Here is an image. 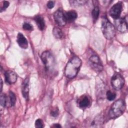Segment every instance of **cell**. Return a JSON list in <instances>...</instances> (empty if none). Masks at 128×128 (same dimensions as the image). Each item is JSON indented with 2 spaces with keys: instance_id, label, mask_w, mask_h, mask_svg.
I'll return each instance as SVG.
<instances>
[{
  "instance_id": "obj_18",
  "label": "cell",
  "mask_w": 128,
  "mask_h": 128,
  "mask_svg": "<svg viewBox=\"0 0 128 128\" xmlns=\"http://www.w3.org/2000/svg\"><path fill=\"white\" fill-rule=\"evenodd\" d=\"M87 0H70L69 2L70 5L72 6H79L86 4Z\"/></svg>"
},
{
  "instance_id": "obj_1",
  "label": "cell",
  "mask_w": 128,
  "mask_h": 128,
  "mask_svg": "<svg viewBox=\"0 0 128 128\" xmlns=\"http://www.w3.org/2000/svg\"><path fill=\"white\" fill-rule=\"evenodd\" d=\"M81 60L76 56L72 58L67 63L64 69V75L68 78L76 76L82 66Z\"/></svg>"
},
{
  "instance_id": "obj_27",
  "label": "cell",
  "mask_w": 128,
  "mask_h": 128,
  "mask_svg": "<svg viewBox=\"0 0 128 128\" xmlns=\"http://www.w3.org/2000/svg\"><path fill=\"white\" fill-rule=\"evenodd\" d=\"M52 127H54V128H61L62 126L58 124H54L52 125Z\"/></svg>"
},
{
  "instance_id": "obj_26",
  "label": "cell",
  "mask_w": 128,
  "mask_h": 128,
  "mask_svg": "<svg viewBox=\"0 0 128 128\" xmlns=\"http://www.w3.org/2000/svg\"><path fill=\"white\" fill-rule=\"evenodd\" d=\"M54 6V3L53 1H48V2L47 3V7L49 9H52V8Z\"/></svg>"
},
{
  "instance_id": "obj_8",
  "label": "cell",
  "mask_w": 128,
  "mask_h": 128,
  "mask_svg": "<svg viewBox=\"0 0 128 128\" xmlns=\"http://www.w3.org/2000/svg\"><path fill=\"white\" fill-rule=\"evenodd\" d=\"M122 2H118L114 4L110 8L109 14L112 18L116 19L120 18L122 9Z\"/></svg>"
},
{
  "instance_id": "obj_2",
  "label": "cell",
  "mask_w": 128,
  "mask_h": 128,
  "mask_svg": "<svg viewBox=\"0 0 128 128\" xmlns=\"http://www.w3.org/2000/svg\"><path fill=\"white\" fill-rule=\"evenodd\" d=\"M125 102L121 99L115 101L112 104L109 111V116L114 119L122 116L126 110Z\"/></svg>"
},
{
  "instance_id": "obj_23",
  "label": "cell",
  "mask_w": 128,
  "mask_h": 128,
  "mask_svg": "<svg viewBox=\"0 0 128 128\" xmlns=\"http://www.w3.org/2000/svg\"><path fill=\"white\" fill-rule=\"evenodd\" d=\"M35 126L37 128H42L44 127L43 122L41 119H38L35 122Z\"/></svg>"
},
{
  "instance_id": "obj_15",
  "label": "cell",
  "mask_w": 128,
  "mask_h": 128,
  "mask_svg": "<svg viewBox=\"0 0 128 128\" xmlns=\"http://www.w3.org/2000/svg\"><path fill=\"white\" fill-rule=\"evenodd\" d=\"M34 20L38 28V29L42 30L45 28V22L44 18L40 16H36L34 18Z\"/></svg>"
},
{
  "instance_id": "obj_22",
  "label": "cell",
  "mask_w": 128,
  "mask_h": 128,
  "mask_svg": "<svg viewBox=\"0 0 128 128\" xmlns=\"http://www.w3.org/2000/svg\"><path fill=\"white\" fill-rule=\"evenodd\" d=\"M22 28L24 30H33V26L28 22H24L22 25Z\"/></svg>"
},
{
  "instance_id": "obj_12",
  "label": "cell",
  "mask_w": 128,
  "mask_h": 128,
  "mask_svg": "<svg viewBox=\"0 0 128 128\" xmlns=\"http://www.w3.org/2000/svg\"><path fill=\"white\" fill-rule=\"evenodd\" d=\"M17 42L22 48L26 49L28 47V42L25 36L21 33H18L17 36Z\"/></svg>"
},
{
  "instance_id": "obj_6",
  "label": "cell",
  "mask_w": 128,
  "mask_h": 128,
  "mask_svg": "<svg viewBox=\"0 0 128 128\" xmlns=\"http://www.w3.org/2000/svg\"><path fill=\"white\" fill-rule=\"evenodd\" d=\"M88 62L90 67L94 71L100 72L103 70L102 62L98 56L96 54L92 56L89 58Z\"/></svg>"
},
{
  "instance_id": "obj_24",
  "label": "cell",
  "mask_w": 128,
  "mask_h": 128,
  "mask_svg": "<svg viewBox=\"0 0 128 128\" xmlns=\"http://www.w3.org/2000/svg\"><path fill=\"white\" fill-rule=\"evenodd\" d=\"M59 114V110L58 108H54L50 111V115L54 118L57 117Z\"/></svg>"
},
{
  "instance_id": "obj_28",
  "label": "cell",
  "mask_w": 128,
  "mask_h": 128,
  "mask_svg": "<svg viewBox=\"0 0 128 128\" xmlns=\"http://www.w3.org/2000/svg\"><path fill=\"white\" fill-rule=\"evenodd\" d=\"M2 80L1 78L0 79V92H2Z\"/></svg>"
},
{
  "instance_id": "obj_10",
  "label": "cell",
  "mask_w": 128,
  "mask_h": 128,
  "mask_svg": "<svg viewBox=\"0 0 128 128\" xmlns=\"http://www.w3.org/2000/svg\"><path fill=\"white\" fill-rule=\"evenodd\" d=\"M6 82L10 84L15 83L18 78L17 74L12 70H7L4 72Z\"/></svg>"
},
{
  "instance_id": "obj_11",
  "label": "cell",
  "mask_w": 128,
  "mask_h": 128,
  "mask_svg": "<svg viewBox=\"0 0 128 128\" xmlns=\"http://www.w3.org/2000/svg\"><path fill=\"white\" fill-rule=\"evenodd\" d=\"M29 79L28 78H26L22 82V92L23 97L28 100V92H29Z\"/></svg>"
},
{
  "instance_id": "obj_21",
  "label": "cell",
  "mask_w": 128,
  "mask_h": 128,
  "mask_svg": "<svg viewBox=\"0 0 128 128\" xmlns=\"http://www.w3.org/2000/svg\"><path fill=\"white\" fill-rule=\"evenodd\" d=\"M0 103L2 106H6V94H1L0 98Z\"/></svg>"
},
{
  "instance_id": "obj_4",
  "label": "cell",
  "mask_w": 128,
  "mask_h": 128,
  "mask_svg": "<svg viewBox=\"0 0 128 128\" xmlns=\"http://www.w3.org/2000/svg\"><path fill=\"white\" fill-rule=\"evenodd\" d=\"M41 60L44 65L47 72H52L55 66V60L52 54L48 50L43 52L40 56Z\"/></svg>"
},
{
  "instance_id": "obj_7",
  "label": "cell",
  "mask_w": 128,
  "mask_h": 128,
  "mask_svg": "<svg viewBox=\"0 0 128 128\" xmlns=\"http://www.w3.org/2000/svg\"><path fill=\"white\" fill-rule=\"evenodd\" d=\"M115 28L120 32H125L127 31V20L126 18H118L114 20Z\"/></svg>"
},
{
  "instance_id": "obj_17",
  "label": "cell",
  "mask_w": 128,
  "mask_h": 128,
  "mask_svg": "<svg viewBox=\"0 0 128 128\" xmlns=\"http://www.w3.org/2000/svg\"><path fill=\"white\" fill-rule=\"evenodd\" d=\"M54 36L56 38H61L63 36V32L62 30L58 27H54L52 30Z\"/></svg>"
},
{
  "instance_id": "obj_19",
  "label": "cell",
  "mask_w": 128,
  "mask_h": 128,
  "mask_svg": "<svg viewBox=\"0 0 128 128\" xmlns=\"http://www.w3.org/2000/svg\"><path fill=\"white\" fill-rule=\"evenodd\" d=\"M100 14V9L98 6H95L92 10V16L94 20H96Z\"/></svg>"
},
{
  "instance_id": "obj_3",
  "label": "cell",
  "mask_w": 128,
  "mask_h": 128,
  "mask_svg": "<svg viewBox=\"0 0 128 128\" xmlns=\"http://www.w3.org/2000/svg\"><path fill=\"white\" fill-rule=\"evenodd\" d=\"M102 30L104 36L108 40H112L115 36L116 28L106 17H104L102 19Z\"/></svg>"
},
{
  "instance_id": "obj_14",
  "label": "cell",
  "mask_w": 128,
  "mask_h": 128,
  "mask_svg": "<svg viewBox=\"0 0 128 128\" xmlns=\"http://www.w3.org/2000/svg\"><path fill=\"white\" fill-rule=\"evenodd\" d=\"M90 104V100L87 96H83L80 98L78 101V104L80 108H86Z\"/></svg>"
},
{
  "instance_id": "obj_9",
  "label": "cell",
  "mask_w": 128,
  "mask_h": 128,
  "mask_svg": "<svg viewBox=\"0 0 128 128\" xmlns=\"http://www.w3.org/2000/svg\"><path fill=\"white\" fill-rule=\"evenodd\" d=\"M54 18L56 23L60 26H65L67 22L65 14L61 10H58L54 12Z\"/></svg>"
},
{
  "instance_id": "obj_25",
  "label": "cell",
  "mask_w": 128,
  "mask_h": 128,
  "mask_svg": "<svg viewBox=\"0 0 128 128\" xmlns=\"http://www.w3.org/2000/svg\"><path fill=\"white\" fill-rule=\"evenodd\" d=\"M9 5H10V3H9L8 2L6 1V0H5V1H4V2H3V5H2V6L0 8V12H2L3 11L5 10L9 6Z\"/></svg>"
},
{
  "instance_id": "obj_16",
  "label": "cell",
  "mask_w": 128,
  "mask_h": 128,
  "mask_svg": "<svg viewBox=\"0 0 128 128\" xmlns=\"http://www.w3.org/2000/svg\"><path fill=\"white\" fill-rule=\"evenodd\" d=\"M66 21L68 22H72L77 18V13L74 10H70L65 14Z\"/></svg>"
},
{
  "instance_id": "obj_20",
  "label": "cell",
  "mask_w": 128,
  "mask_h": 128,
  "mask_svg": "<svg viewBox=\"0 0 128 128\" xmlns=\"http://www.w3.org/2000/svg\"><path fill=\"white\" fill-rule=\"evenodd\" d=\"M106 98L109 101H112L114 100L116 98V94L114 92H112L110 90H108L106 92Z\"/></svg>"
},
{
  "instance_id": "obj_13",
  "label": "cell",
  "mask_w": 128,
  "mask_h": 128,
  "mask_svg": "<svg viewBox=\"0 0 128 128\" xmlns=\"http://www.w3.org/2000/svg\"><path fill=\"white\" fill-rule=\"evenodd\" d=\"M16 102V97L14 94L10 91L8 95L6 96V106L10 107L14 106Z\"/></svg>"
},
{
  "instance_id": "obj_5",
  "label": "cell",
  "mask_w": 128,
  "mask_h": 128,
  "mask_svg": "<svg viewBox=\"0 0 128 128\" xmlns=\"http://www.w3.org/2000/svg\"><path fill=\"white\" fill-rule=\"evenodd\" d=\"M124 84V80L122 76L118 73L115 72L111 78V85L116 90H120L122 88Z\"/></svg>"
}]
</instances>
